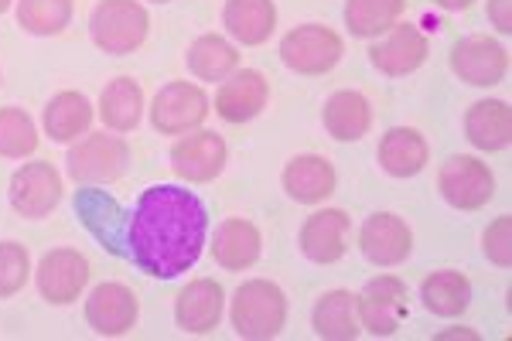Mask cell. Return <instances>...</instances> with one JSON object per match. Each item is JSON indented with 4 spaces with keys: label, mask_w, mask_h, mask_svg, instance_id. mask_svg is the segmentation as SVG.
<instances>
[{
    "label": "cell",
    "mask_w": 512,
    "mask_h": 341,
    "mask_svg": "<svg viewBox=\"0 0 512 341\" xmlns=\"http://www.w3.org/2000/svg\"><path fill=\"white\" fill-rule=\"evenodd\" d=\"M147 18L140 0H99L93 18H89V31H93L96 48L106 55H130L147 41Z\"/></svg>",
    "instance_id": "3957f363"
},
{
    "label": "cell",
    "mask_w": 512,
    "mask_h": 341,
    "mask_svg": "<svg viewBox=\"0 0 512 341\" xmlns=\"http://www.w3.org/2000/svg\"><path fill=\"white\" fill-rule=\"evenodd\" d=\"M489 21L499 35L512 31V0H489Z\"/></svg>",
    "instance_id": "e575fe53"
},
{
    "label": "cell",
    "mask_w": 512,
    "mask_h": 341,
    "mask_svg": "<svg viewBox=\"0 0 512 341\" xmlns=\"http://www.w3.org/2000/svg\"><path fill=\"white\" fill-rule=\"evenodd\" d=\"M355 311H359V324L369 335L390 338L403 328L410 314V290L400 277L383 273L362 287V294L355 297Z\"/></svg>",
    "instance_id": "5b68a950"
},
{
    "label": "cell",
    "mask_w": 512,
    "mask_h": 341,
    "mask_svg": "<svg viewBox=\"0 0 512 341\" xmlns=\"http://www.w3.org/2000/svg\"><path fill=\"white\" fill-rule=\"evenodd\" d=\"M512 222H509V215H499V219L492 222L489 229H485V236H482V249H485V256L495 263V266H506L512 263Z\"/></svg>",
    "instance_id": "836d02e7"
},
{
    "label": "cell",
    "mask_w": 512,
    "mask_h": 341,
    "mask_svg": "<svg viewBox=\"0 0 512 341\" xmlns=\"http://www.w3.org/2000/svg\"><path fill=\"white\" fill-rule=\"evenodd\" d=\"M154 4H168V0H154Z\"/></svg>",
    "instance_id": "f35d334b"
},
{
    "label": "cell",
    "mask_w": 512,
    "mask_h": 341,
    "mask_svg": "<svg viewBox=\"0 0 512 341\" xmlns=\"http://www.w3.org/2000/svg\"><path fill=\"white\" fill-rule=\"evenodd\" d=\"M222 24L239 45H263L277 28V7L274 0H226Z\"/></svg>",
    "instance_id": "ffe728a7"
},
{
    "label": "cell",
    "mask_w": 512,
    "mask_h": 341,
    "mask_svg": "<svg viewBox=\"0 0 512 341\" xmlns=\"http://www.w3.org/2000/svg\"><path fill=\"white\" fill-rule=\"evenodd\" d=\"M7 7H11V0H0V14H4V11H7Z\"/></svg>",
    "instance_id": "74e56055"
},
{
    "label": "cell",
    "mask_w": 512,
    "mask_h": 341,
    "mask_svg": "<svg viewBox=\"0 0 512 341\" xmlns=\"http://www.w3.org/2000/svg\"><path fill=\"white\" fill-rule=\"evenodd\" d=\"M284 191L301 205H318L335 191V168L321 154H301L291 157L284 168Z\"/></svg>",
    "instance_id": "d6986e66"
},
{
    "label": "cell",
    "mask_w": 512,
    "mask_h": 341,
    "mask_svg": "<svg viewBox=\"0 0 512 341\" xmlns=\"http://www.w3.org/2000/svg\"><path fill=\"white\" fill-rule=\"evenodd\" d=\"M222 304H226V294H222V287L216 280H209V277L192 280V284L181 287V294L175 301L178 328L188 331V335H209L222 321Z\"/></svg>",
    "instance_id": "e0dca14e"
},
{
    "label": "cell",
    "mask_w": 512,
    "mask_h": 341,
    "mask_svg": "<svg viewBox=\"0 0 512 341\" xmlns=\"http://www.w3.org/2000/svg\"><path fill=\"white\" fill-rule=\"evenodd\" d=\"M65 164H69V178L79 185H106V181L123 178L130 164V147L123 137L89 133L82 144L72 147Z\"/></svg>",
    "instance_id": "8992f818"
},
{
    "label": "cell",
    "mask_w": 512,
    "mask_h": 341,
    "mask_svg": "<svg viewBox=\"0 0 512 341\" xmlns=\"http://www.w3.org/2000/svg\"><path fill=\"white\" fill-rule=\"evenodd\" d=\"M62 202V174L52 161H31L14 171L11 205L24 219H45Z\"/></svg>",
    "instance_id": "30bf717a"
},
{
    "label": "cell",
    "mask_w": 512,
    "mask_h": 341,
    "mask_svg": "<svg viewBox=\"0 0 512 341\" xmlns=\"http://www.w3.org/2000/svg\"><path fill=\"white\" fill-rule=\"evenodd\" d=\"M188 69L202 82H226L239 69V52L219 35H202L188 48Z\"/></svg>",
    "instance_id": "f1b7e54d"
},
{
    "label": "cell",
    "mask_w": 512,
    "mask_h": 341,
    "mask_svg": "<svg viewBox=\"0 0 512 341\" xmlns=\"http://www.w3.org/2000/svg\"><path fill=\"white\" fill-rule=\"evenodd\" d=\"M86 321L96 335L120 338L137 324V297L123 284H99L86 301Z\"/></svg>",
    "instance_id": "9a60e30c"
},
{
    "label": "cell",
    "mask_w": 512,
    "mask_h": 341,
    "mask_svg": "<svg viewBox=\"0 0 512 341\" xmlns=\"http://www.w3.org/2000/svg\"><path fill=\"white\" fill-rule=\"evenodd\" d=\"M437 338H468V341H478V331H472V328H454V331H441Z\"/></svg>",
    "instance_id": "8d00e7d4"
},
{
    "label": "cell",
    "mask_w": 512,
    "mask_h": 341,
    "mask_svg": "<svg viewBox=\"0 0 512 341\" xmlns=\"http://www.w3.org/2000/svg\"><path fill=\"white\" fill-rule=\"evenodd\" d=\"M311 324H315V335L328 341L359 338L362 324H359V311H355L352 290H328V294H321L315 314H311Z\"/></svg>",
    "instance_id": "cb8c5ba5"
},
{
    "label": "cell",
    "mask_w": 512,
    "mask_h": 341,
    "mask_svg": "<svg viewBox=\"0 0 512 341\" xmlns=\"http://www.w3.org/2000/svg\"><path fill=\"white\" fill-rule=\"evenodd\" d=\"M437 7H444V11H468V7L475 4V0H434Z\"/></svg>",
    "instance_id": "d590c367"
},
{
    "label": "cell",
    "mask_w": 512,
    "mask_h": 341,
    "mask_svg": "<svg viewBox=\"0 0 512 341\" xmlns=\"http://www.w3.org/2000/svg\"><path fill=\"white\" fill-rule=\"evenodd\" d=\"M352 222L342 209H321L301 226V253L311 263H338L349 249Z\"/></svg>",
    "instance_id": "2e32d148"
},
{
    "label": "cell",
    "mask_w": 512,
    "mask_h": 341,
    "mask_svg": "<svg viewBox=\"0 0 512 341\" xmlns=\"http://www.w3.org/2000/svg\"><path fill=\"white\" fill-rule=\"evenodd\" d=\"M345 55L342 38L325 24H301L280 38V62L297 76H325Z\"/></svg>",
    "instance_id": "277c9868"
},
{
    "label": "cell",
    "mask_w": 512,
    "mask_h": 341,
    "mask_svg": "<svg viewBox=\"0 0 512 341\" xmlns=\"http://www.w3.org/2000/svg\"><path fill=\"white\" fill-rule=\"evenodd\" d=\"M99 116L110 130L117 133H130L144 116V89L137 86V79L120 76L113 79L110 86L99 96Z\"/></svg>",
    "instance_id": "4316f807"
},
{
    "label": "cell",
    "mask_w": 512,
    "mask_h": 341,
    "mask_svg": "<svg viewBox=\"0 0 512 341\" xmlns=\"http://www.w3.org/2000/svg\"><path fill=\"white\" fill-rule=\"evenodd\" d=\"M35 280L48 304H72L89 284V263L76 249H52L41 256Z\"/></svg>",
    "instance_id": "7c38bea8"
},
{
    "label": "cell",
    "mask_w": 512,
    "mask_h": 341,
    "mask_svg": "<svg viewBox=\"0 0 512 341\" xmlns=\"http://www.w3.org/2000/svg\"><path fill=\"white\" fill-rule=\"evenodd\" d=\"M451 69L468 86H482V89L499 86L509 76V52L502 41H495L489 35L461 38L451 48Z\"/></svg>",
    "instance_id": "9c48e42d"
},
{
    "label": "cell",
    "mask_w": 512,
    "mask_h": 341,
    "mask_svg": "<svg viewBox=\"0 0 512 341\" xmlns=\"http://www.w3.org/2000/svg\"><path fill=\"white\" fill-rule=\"evenodd\" d=\"M407 0H349L345 4V28L355 38H376L393 28Z\"/></svg>",
    "instance_id": "f546056e"
},
{
    "label": "cell",
    "mask_w": 512,
    "mask_h": 341,
    "mask_svg": "<svg viewBox=\"0 0 512 341\" xmlns=\"http://www.w3.org/2000/svg\"><path fill=\"white\" fill-rule=\"evenodd\" d=\"M270 99V86L267 79L256 69H236L233 76L219 86L216 96V113L226 123H246L253 116H260V110Z\"/></svg>",
    "instance_id": "ac0fdd59"
},
{
    "label": "cell",
    "mask_w": 512,
    "mask_h": 341,
    "mask_svg": "<svg viewBox=\"0 0 512 341\" xmlns=\"http://www.w3.org/2000/svg\"><path fill=\"white\" fill-rule=\"evenodd\" d=\"M226 140L219 137L216 130H198L181 137L175 147H171V168H175L178 178L192 181V185H205V181L219 178L222 168H226Z\"/></svg>",
    "instance_id": "8fae6325"
},
{
    "label": "cell",
    "mask_w": 512,
    "mask_h": 341,
    "mask_svg": "<svg viewBox=\"0 0 512 341\" xmlns=\"http://www.w3.org/2000/svg\"><path fill=\"white\" fill-rule=\"evenodd\" d=\"M465 137L472 140L478 151H502L512 137V113L502 99H478L472 110L465 113Z\"/></svg>",
    "instance_id": "603a6c76"
},
{
    "label": "cell",
    "mask_w": 512,
    "mask_h": 341,
    "mask_svg": "<svg viewBox=\"0 0 512 341\" xmlns=\"http://www.w3.org/2000/svg\"><path fill=\"white\" fill-rule=\"evenodd\" d=\"M427 55H431V45H427L424 31L414 28V24H393V28L386 31V38L369 48L373 69L393 79L417 72L420 65L427 62Z\"/></svg>",
    "instance_id": "5bb4252c"
},
{
    "label": "cell",
    "mask_w": 512,
    "mask_h": 341,
    "mask_svg": "<svg viewBox=\"0 0 512 341\" xmlns=\"http://www.w3.org/2000/svg\"><path fill=\"white\" fill-rule=\"evenodd\" d=\"M93 127V106L82 93H59L45 106V133L55 144H69Z\"/></svg>",
    "instance_id": "83f0119b"
},
{
    "label": "cell",
    "mask_w": 512,
    "mask_h": 341,
    "mask_svg": "<svg viewBox=\"0 0 512 341\" xmlns=\"http://www.w3.org/2000/svg\"><path fill=\"white\" fill-rule=\"evenodd\" d=\"M437 188H441L444 202L454 205L461 212H478L492 202L495 195V178L492 168L478 157L454 154L444 161L441 174H437Z\"/></svg>",
    "instance_id": "52a82bcc"
},
{
    "label": "cell",
    "mask_w": 512,
    "mask_h": 341,
    "mask_svg": "<svg viewBox=\"0 0 512 341\" xmlns=\"http://www.w3.org/2000/svg\"><path fill=\"white\" fill-rule=\"evenodd\" d=\"M359 249L369 263L376 266H396L414 253V232L407 222L393 212H376L362 222L359 229Z\"/></svg>",
    "instance_id": "4fadbf2b"
},
{
    "label": "cell",
    "mask_w": 512,
    "mask_h": 341,
    "mask_svg": "<svg viewBox=\"0 0 512 341\" xmlns=\"http://www.w3.org/2000/svg\"><path fill=\"white\" fill-rule=\"evenodd\" d=\"M229 318L239 338L267 341L277 338L287 324V297L274 280H246L233 294Z\"/></svg>",
    "instance_id": "7a4b0ae2"
},
{
    "label": "cell",
    "mask_w": 512,
    "mask_h": 341,
    "mask_svg": "<svg viewBox=\"0 0 512 341\" xmlns=\"http://www.w3.org/2000/svg\"><path fill=\"white\" fill-rule=\"evenodd\" d=\"M31 256L21 243H0V301L14 297L28 284Z\"/></svg>",
    "instance_id": "d6a6232c"
},
{
    "label": "cell",
    "mask_w": 512,
    "mask_h": 341,
    "mask_svg": "<svg viewBox=\"0 0 512 341\" xmlns=\"http://www.w3.org/2000/svg\"><path fill=\"white\" fill-rule=\"evenodd\" d=\"M72 21V0H18V24L28 35H59Z\"/></svg>",
    "instance_id": "4dcf8cb0"
},
{
    "label": "cell",
    "mask_w": 512,
    "mask_h": 341,
    "mask_svg": "<svg viewBox=\"0 0 512 341\" xmlns=\"http://www.w3.org/2000/svg\"><path fill=\"white\" fill-rule=\"evenodd\" d=\"M427 161H431V147L417 130L393 127L379 140V164L393 178H414V174L427 168Z\"/></svg>",
    "instance_id": "44dd1931"
},
{
    "label": "cell",
    "mask_w": 512,
    "mask_h": 341,
    "mask_svg": "<svg viewBox=\"0 0 512 341\" xmlns=\"http://www.w3.org/2000/svg\"><path fill=\"white\" fill-rule=\"evenodd\" d=\"M420 301L437 318H461L472 304V284L458 270H437L420 284Z\"/></svg>",
    "instance_id": "d4e9b609"
},
{
    "label": "cell",
    "mask_w": 512,
    "mask_h": 341,
    "mask_svg": "<svg viewBox=\"0 0 512 341\" xmlns=\"http://www.w3.org/2000/svg\"><path fill=\"white\" fill-rule=\"evenodd\" d=\"M76 212L103 249L154 280H175L192 270L209 236L202 198L181 185L144 188L134 209H120L103 191L79 188Z\"/></svg>",
    "instance_id": "6da1fadb"
},
{
    "label": "cell",
    "mask_w": 512,
    "mask_h": 341,
    "mask_svg": "<svg viewBox=\"0 0 512 341\" xmlns=\"http://www.w3.org/2000/svg\"><path fill=\"white\" fill-rule=\"evenodd\" d=\"M260 229L253 226L250 219H226L212 239V256L222 270H250V266L260 260Z\"/></svg>",
    "instance_id": "7402d4cb"
},
{
    "label": "cell",
    "mask_w": 512,
    "mask_h": 341,
    "mask_svg": "<svg viewBox=\"0 0 512 341\" xmlns=\"http://www.w3.org/2000/svg\"><path fill=\"white\" fill-rule=\"evenodd\" d=\"M38 151L35 120L21 106L0 110V157H28Z\"/></svg>",
    "instance_id": "1f68e13d"
},
{
    "label": "cell",
    "mask_w": 512,
    "mask_h": 341,
    "mask_svg": "<svg viewBox=\"0 0 512 341\" xmlns=\"http://www.w3.org/2000/svg\"><path fill=\"white\" fill-rule=\"evenodd\" d=\"M321 120H325V130L332 133L335 140H359L373 127V110H369V99L362 93L342 89V93L328 96Z\"/></svg>",
    "instance_id": "484cf974"
},
{
    "label": "cell",
    "mask_w": 512,
    "mask_h": 341,
    "mask_svg": "<svg viewBox=\"0 0 512 341\" xmlns=\"http://www.w3.org/2000/svg\"><path fill=\"white\" fill-rule=\"evenodd\" d=\"M209 116V96L195 82H168L151 103V123L164 137L192 133Z\"/></svg>",
    "instance_id": "ba28073f"
}]
</instances>
